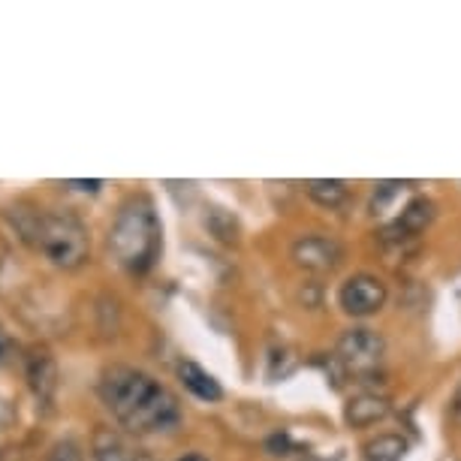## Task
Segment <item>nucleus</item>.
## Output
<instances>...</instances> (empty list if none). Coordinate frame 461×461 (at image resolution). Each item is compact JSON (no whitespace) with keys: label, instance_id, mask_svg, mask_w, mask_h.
Listing matches in <instances>:
<instances>
[{"label":"nucleus","instance_id":"obj_11","mask_svg":"<svg viewBox=\"0 0 461 461\" xmlns=\"http://www.w3.org/2000/svg\"><path fill=\"white\" fill-rule=\"evenodd\" d=\"M304 194L323 208H341L347 199H350V187L335 178H317V181H308V185H304Z\"/></svg>","mask_w":461,"mask_h":461},{"label":"nucleus","instance_id":"obj_7","mask_svg":"<svg viewBox=\"0 0 461 461\" xmlns=\"http://www.w3.org/2000/svg\"><path fill=\"white\" fill-rule=\"evenodd\" d=\"M389 411H393V404H389L386 395L359 393L344 404V422L350 425V429H368V425H377L380 420H386Z\"/></svg>","mask_w":461,"mask_h":461},{"label":"nucleus","instance_id":"obj_16","mask_svg":"<svg viewBox=\"0 0 461 461\" xmlns=\"http://www.w3.org/2000/svg\"><path fill=\"white\" fill-rule=\"evenodd\" d=\"M69 187L85 190V194H97V190L103 187V181H69Z\"/></svg>","mask_w":461,"mask_h":461},{"label":"nucleus","instance_id":"obj_9","mask_svg":"<svg viewBox=\"0 0 461 461\" xmlns=\"http://www.w3.org/2000/svg\"><path fill=\"white\" fill-rule=\"evenodd\" d=\"M28 383H31L33 398H37L42 407H49L58 389V368H55V359H51L46 350H33L28 356Z\"/></svg>","mask_w":461,"mask_h":461},{"label":"nucleus","instance_id":"obj_1","mask_svg":"<svg viewBox=\"0 0 461 461\" xmlns=\"http://www.w3.org/2000/svg\"><path fill=\"white\" fill-rule=\"evenodd\" d=\"M100 398L121 422V429L133 434L169 431L181 420L178 398L151 374L130 368V365H112L103 371Z\"/></svg>","mask_w":461,"mask_h":461},{"label":"nucleus","instance_id":"obj_6","mask_svg":"<svg viewBox=\"0 0 461 461\" xmlns=\"http://www.w3.org/2000/svg\"><path fill=\"white\" fill-rule=\"evenodd\" d=\"M293 263L311 275H329L344 263L341 241L332 236H302L293 241Z\"/></svg>","mask_w":461,"mask_h":461},{"label":"nucleus","instance_id":"obj_8","mask_svg":"<svg viewBox=\"0 0 461 461\" xmlns=\"http://www.w3.org/2000/svg\"><path fill=\"white\" fill-rule=\"evenodd\" d=\"M431 221H434V203L425 196H416L404 205L402 217H398V221L386 230V239H393V241L413 239V236H420V232L429 230Z\"/></svg>","mask_w":461,"mask_h":461},{"label":"nucleus","instance_id":"obj_14","mask_svg":"<svg viewBox=\"0 0 461 461\" xmlns=\"http://www.w3.org/2000/svg\"><path fill=\"white\" fill-rule=\"evenodd\" d=\"M46 461H82V452L73 440H60L49 449Z\"/></svg>","mask_w":461,"mask_h":461},{"label":"nucleus","instance_id":"obj_10","mask_svg":"<svg viewBox=\"0 0 461 461\" xmlns=\"http://www.w3.org/2000/svg\"><path fill=\"white\" fill-rule=\"evenodd\" d=\"M178 380L185 383V389L190 395L203 398V402H221V398H223L221 383H217L212 374L203 368V365H196L190 359L178 362Z\"/></svg>","mask_w":461,"mask_h":461},{"label":"nucleus","instance_id":"obj_2","mask_svg":"<svg viewBox=\"0 0 461 461\" xmlns=\"http://www.w3.org/2000/svg\"><path fill=\"white\" fill-rule=\"evenodd\" d=\"M160 248V217L154 212V203L145 194L130 196L118 208L115 223L109 230V250L115 254L118 266L130 275H145L158 263Z\"/></svg>","mask_w":461,"mask_h":461},{"label":"nucleus","instance_id":"obj_12","mask_svg":"<svg viewBox=\"0 0 461 461\" xmlns=\"http://www.w3.org/2000/svg\"><path fill=\"white\" fill-rule=\"evenodd\" d=\"M407 440L402 434H377L365 443V461H404Z\"/></svg>","mask_w":461,"mask_h":461},{"label":"nucleus","instance_id":"obj_4","mask_svg":"<svg viewBox=\"0 0 461 461\" xmlns=\"http://www.w3.org/2000/svg\"><path fill=\"white\" fill-rule=\"evenodd\" d=\"M383 356H386V341H383L380 332H374L368 326L347 329L341 335V341H338V350H335L338 365H341L350 377L362 380V383L380 371Z\"/></svg>","mask_w":461,"mask_h":461},{"label":"nucleus","instance_id":"obj_17","mask_svg":"<svg viewBox=\"0 0 461 461\" xmlns=\"http://www.w3.org/2000/svg\"><path fill=\"white\" fill-rule=\"evenodd\" d=\"M130 461H158V458H154V456H151V452L139 449V452H136V456H130Z\"/></svg>","mask_w":461,"mask_h":461},{"label":"nucleus","instance_id":"obj_19","mask_svg":"<svg viewBox=\"0 0 461 461\" xmlns=\"http://www.w3.org/2000/svg\"><path fill=\"white\" fill-rule=\"evenodd\" d=\"M6 347H10V341H6V335H4V332H0V359H4Z\"/></svg>","mask_w":461,"mask_h":461},{"label":"nucleus","instance_id":"obj_13","mask_svg":"<svg viewBox=\"0 0 461 461\" xmlns=\"http://www.w3.org/2000/svg\"><path fill=\"white\" fill-rule=\"evenodd\" d=\"M91 449H94V461H130L124 443H121L118 434L106 429V425H100V429L94 431Z\"/></svg>","mask_w":461,"mask_h":461},{"label":"nucleus","instance_id":"obj_3","mask_svg":"<svg viewBox=\"0 0 461 461\" xmlns=\"http://www.w3.org/2000/svg\"><path fill=\"white\" fill-rule=\"evenodd\" d=\"M31 245L42 250V254L51 259V266L64 268V272H73V268L85 266L91 254V239H88L85 223L76 214H67V212L40 214V223H37V232H33Z\"/></svg>","mask_w":461,"mask_h":461},{"label":"nucleus","instance_id":"obj_18","mask_svg":"<svg viewBox=\"0 0 461 461\" xmlns=\"http://www.w3.org/2000/svg\"><path fill=\"white\" fill-rule=\"evenodd\" d=\"M178 461H208L205 456H199V452H190V456H181Z\"/></svg>","mask_w":461,"mask_h":461},{"label":"nucleus","instance_id":"obj_5","mask_svg":"<svg viewBox=\"0 0 461 461\" xmlns=\"http://www.w3.org/2000/svg\"><path fill=\"white\" fill-rule=\"evenodd\" d=\"M386 299H389L386 284H383L377 275H368V272L347 277L341 284V290H338V304H341V311L350 317L377 314L383 304H386Z\"/></svg>","mask_w":461,"mask_h":461},{"label":"nucleus","instance_id":"obj_15","mask_svg":"<svg viewBox=\"0 0 461 461\" xmlns=\"http://www.w3.org/2000/svg\"><path fill=\"white\" fill-rule=\"evenodd\" d=\"M293 443H290V438H286V434H272V438L266 440V449L272 452V456H286V449H290Z\"/></svg>","mask_w":461,"mask_h":461}]
</instances>
